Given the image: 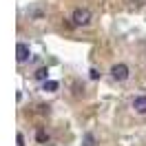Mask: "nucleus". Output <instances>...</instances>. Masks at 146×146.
<instances>
[{
    "instance_id": "obj_3",
    "label": "nucleus",
    "mask_w": 146,
    "mask_h": 146,
    "mask_svg": "<svg viewBox=\"0 0 146 146\" xmlns=\"http://www.w3.org/2000/svg\"><path fill=\"white\" fill-rule=\"evenodd\" d=\"M29 58H31V49H29V44L18 42V44H16V60H18L20 64H25V62H29Z\"/></svg>"
},
{
    "instance_id": "obj_10",
    "label": "nucleus",
    "mask_w": 146,
    "mask_h": 146,
    "mask_svg": "<svg viewBox=\"0 0 146 146\" xmlns=\"http://www.w3.org/2000/svg\"><path fill=\"white\" fill-rule=\"evenodd\" d=\"M16 139H18V146H25V137L20 135V133H18V137H16Z\"/></svg>"
},
{
    "instance_id": "obj_2",
    "label": "nucleus",
    "mask_w": 146,
    "mask_h": 146,
    "mask_svg": "<svg viewBox=\"0 0 146 146\" xmlns=\"http://www.w3.org/2000/svg\"><path fill=\"white\" fill-rule=\"evenodd\" d=\"M128 75H131V69H128V64L124 62H117L111 66V78L115 80V82H126Z\"/></svg>"
},
{
    "instance_id": "obj_5",
    "label": "nucleus",
    "mask_w": 146,
    "mask_h": 146,
    "mask_svg": "<svg viewBox=\"0 0 146 146\" xmlns=\"http://www.w3.org/2000/svg\"><path fill=\"white\" fill-rule=\"evenodd\" d=\"M60 89V84L55 82V80H44L42 82V91H46V93H53V91H58Z\"/></svg>"
},
{
    "instance_id": "obj_4",
    "label": "nucleus",
    "mask_w": 146,
    "mask_h": 146,
    "mask_svg": "<svg viewBox=\"0 0 146 146\" xmlns=\"http://www.w3.org/2000/svg\"><path fill=\"white\" fill-rule=\"evenodd\" d=\"M131 106H133V111H135V113L146 115V95H135V98H133V102H131Z\"/></svg>"
},
{
    "instance_id": "obj_7",
    "label": "nucleus",
    "mask_w": 146,
    "mask_h": 146,
    "mask_svg": "<svg viewBox=\"0 0 146 146\" xmlns=\"http://www.w3.org/2000/svg\"><path fill=\"white\" fill-rule=\"evenodd\" d=\"M82 146H95V135H93V133H86V135H84Z\"/></svg>"
},
{
    "instance_id": "obj_8",
    "label": "nucleus",
    "mask_w": 146,
    "mask_h": 146,
    "mask_svg": "<svg viewBox=\"0 0 146 146\" xmlns=\"http://www.w3.org/2000/svg\"><path fill=\"white\" fill-rule=\"evenodd\" d=\"M38 142H46V133H44V131H38Z\"/></svg>"
},
{
    "instance_id": "obj_6",
    "label": "nucleus",
    "mask_w": 146,
    "mask_h": 146,
    "mask_svg": "<svg viewBox=\"0 0 146 146\" xmlns=\"http://www.w3.org/2000/svg\"><path fill=\"white\" fill-rule=\"evenodd\" d=\"M36 80H40V82L49 80V69H46V66H42V69H38V71H36Z\"/></svg>"
},
{
    "instance_id": "obj_9",
    "label": "nucleus",
    "mask_w": 146,
    "mask_h": 146,
    "mask_svg": "<svg viewBox=\"0 0 146 146\" xmlns=\"http://www.w3.org/2000/svg\"><path fill=\"white\" fill-rule=\"evenodd\" d=\"M91 80H98V78H100V71H98V69H91Z\"/></svg>"
},
{
    "instance_id": "obj_1",
    "label": "nucleus",
    "mask_w": 146,
    "mask_h": 146,
    "mask_svg": "<svg viewBox=\"0 0 146 146\" xmlns=\"http://www.w3.org/2000/svg\"><path fill=\"white\" fill-rule=\"evenodd\" d=\"M91 20H93V13L89 9H84V7H80V9H75L71 13V22L75 27H86V25H91Z\"/></svg>"
}]
</instances>
